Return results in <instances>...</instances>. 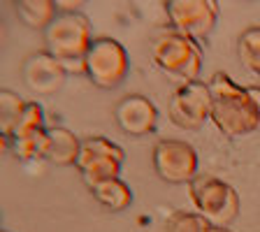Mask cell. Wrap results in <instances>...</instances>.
I'll list each match as a JSON object with an SVG mask.
<instances>
[{"label":"cell","mask_w":260,"mask_h":232,"mask_svg":"<svg viewBox=\"0 0 260 232\" xmlns=\"http://www.w3.org/2000/svg\"><path fill=\"white\" fill-rule=\"evenodd\" d=\"M249 93H251V97H253V103L258 105V109H260V86H253V88H249Z\"/></svg>","instance_id":"d6986e66"},{"label":"cell","mask_w":260,"mask_h":232,"mask_svg":"<svg viewBox=\"0 0 260 232\" xmlns=\"http://www.w3.org/2000/svg\"><path fill=\"white\" fill-rule=\"evenodd\" d=\"M237 51H239V60L251 72L260 75V26H251L239 35Z\"/></svg>","instance_id":"2e32d148"},{"label":"cell","mask_w":260,"mask_h":232,"mask_svg":"<svg viewBox=\"0 0 260 232\" xmlns=\"http://www.w3.org/2000/svg\"><path fill=\"white\" fill-rule=\"evenodd\" d=\"M91 193L95 195V200L100 202V205H105L112 211H123V209H128L130 202H133V190H130L119 177L93 186Z\"/></svg>","instance_id":"5bb4252c"},{"label":"cell","mask_w":260,"mask_h":232,"mask_svg":"<svg viewBox=\"0 0 260 232\" xmlns=\"http://www.w3.org/2000/svg\"><path fill=\"white\" fill-rule=\"evenodd\" d=\"M79 153H81V142L77 140L75 132H70L63 125L49 128L47 160H51L54 165H77Z\"/></svg>","instance_id":"7c38bea8"},{"label":"cell","mask_w":260,"mask_h":232,"mask_svg":"<svg viewBox=\"0 0 260 232\" xmlns=\"http://www.w3.org/2000/svg\"><path fill=\"white\" fill-rule=\"evenodd\" d=\"M26 105L28 103H23L21 97L12 91H3V95H0V123H3V144L5 146H10L16 125L26 112Z\"/></svg>","instance_id":"9a60e30c"},{"label":"cell","mask_w":260,"mask_h":232,"mask_svg":"<svg viewBox=\"0 0 260 232\" xmlns=\"http://www.w3.org/2000/svg\"><path fill=\"white\" fill-rule=\"evenodd\" d=\"M3 232H7V230H3Z\"/></svg>","instance_id":"44dd1931"},{"label":"cell","mask_w":260,"mask_h":232,"mask_svg":"<svg viewBox=\"0 0 260 232\" xmlns=\"http://www.w3.org/2000/svg\"><path fill=\"white\" fill-rule=\"evenodd\" d=\"M44 130H47V125H44L42 107L38 103H28L12 140H16V137H32V135H38V132H44Z\"/></svg>","instance_id":"e0dca14e"},{"label":"cell","mask_w":260,"mask_h":232,"mask_svg":"<svg viewBox=\"0 0 260 232\" xmlns=\"http://www.w3.org/2000/svg\"><path fill=\"white\" fill-rule=\"evenodd\" d=\"M211 223L200 214L190 211H177L168 221V232H207Z\"/></svg>","instance_id":"ac0fdd59"},{"label":"cell","mask_w":260,"mask_h":232,"mask_svg":"<svg viewBox=\"0 0 260 232\" xmlns=\"http://www.w3.org/2000/svg\"><path fill=\"white\" fill-rule=\"evenodd\" d=\"M91 21L84 14L77 12H58L54 23L44 30V40H47V51L60 63L65 60H77L86 58L88 49L93 44L91 35Z\"/></svg>","instance_id":"3957f363"},{"label":"cell","mask_w":260,"mask_h":232,"mask_svg":"<svg viewBox=\"0 0 260 232\" xmlns=\"http://www.w3.org/2000/svg\"><path fill=\"white\" fill-rule=\"evenodd\" d=\"M125 153L121 146L109 142L107 137H88L81 142V153L77 158V168L88 188L116 179L121 172V162Z\"/></svg>","instance_id":"5b68a950"},{"label":"cell","mask_w":260,"mask_h":232,"mask_svg":"<svg viewBox=\"0 0 260 232\" xmlns=\"http://www.w3.org/2000/svg\"><path fill=\"white\" fill-rule=\"evenodd\" d=\"M86 75L98 88H114L128 75V54L112 38H95L86 54Z\"/></svg>","instance_id":"8992f818"},{"label":"cell","mask_w":260,"mask_h":232,"mask_svg":"<svg viewBox=\"0 0 260 232\" xmlns=\"http://www.w3.org/2000/svg\"><path fill=\"white\" fill-rule=\"evenodd\" d=\"M188 195L198 214L211 225L228 227V223H233L239 214V197L235 188L216 177H195L188 184Z\"/></svg>","instance_id":"277c9868"},{"label":"cell","mask_w":260,"mask_h":232,"mask_svg":"<svg viewBox=\"0 0 260 232\" xmlns=\"http://www.w3.org/2000/svg\"><path fill=\"white\" fill-rule=\"evenodd\" d=\"M174 30L188 38H207L216 26L218 5L214 0H172L165 5Z\"/></svg>","instance_id":"9c48e42d"},{"label":"cell","mask_w":260,"mask_h":232,"mask_svg":"<svg viewBox=\"0 0 260 232\" xmlns=\"http://www.w3.org/2000/svg\"><path fill=\"white\" fill-rule=\"evenodd\" d=\"M65 68L58 58L49 54V51H35L26 58L23 63V81L28 88L40 95H49L56 93L65 81Z\"/></svg>","instance_id":"30bf717a"},{"label":"cell","mask_w":260,"mask_h":232,"mask_svg":"<svg viewBox=\"0 0 260 232\" xmlns=\"http://www.w3.org/2000/svg\"><path fill=\"white\" fill-rule=\"evenodd\" d=\"M211 91L209 84L190 81L179 86L170 95V119L184 130H200L207 119H211Z\"/></svg>","instance_id":"52a82bcc"},{"label":"cell","mask_w":260,"mask_h":232,"mask_svg":"<svg viewBox=\"0 0 260 232\" xmlns=\"http://www.w3.org/2000/svg\"><path fill=\"white\" fill-rule=\"evenodd\" d=\"M56 3H51V0H23V3H19L16 5V12H19V19H21L26 26L35 28V30H47L51 23H54V19L58 14H56Z\"/></svg>","instance_id":"4fadbf2b"},{"label":"cell","mask_w":260,"mask_h":232,"mask_svg":"<svg viewBox=\"0 0 260 232\" xmlns=\"http://www.w3.org/2000/svg\"><path fill=\"white\" fill-rule=\"evenodd\" d=\"M207 232H230L228 227H223V225H209V230Z\"/></svg>","instance_id":"ffe728a7"},{"label":"cell","mask_w":260,"mask_h":232,"mask_svg":"<svg viewBox=\"0 0 260 232\" xmlns=\"http://www.w3.org/2000/svg\"><path fill=\"white\" fill-rule=\"evenodd\" d=\"M114 119H116V123H119V128L123 132H128L133 137H142V135L153 132L156 119H158V109L149 97L128 95L116 105Z\"/></svg>","instance_id":"8fae6325"},{"label":"cell","mask_w":260,"mask_h":232,"mask_svg":"<svg viewBox=\"0 0 260 232\" xmlns=\"http://www.w3.org/2000/svg\"><path fill=\"white\" fill-rule=\"evenodd\" d=\"M151 56L165 75L181 81V86L198 81L202 68V49L184 32L174 28L158 30L151 40Z\"/></svg>","instance_id":"7a4b0ae2"},{"label":"cell","mask_w":260,"mask_h":232,"mask_svg":"<svg viewBox=\"0 0 260 232\" xmlns=\"http://www.w3.org/2000/svg\"><path fill=\"white\" fill-rule=\"evenodd\" d=\"M153 168L168 184H190L198 177V153L181 140H162L153 149Z\"/></svg>","instance_id":"ba28073f"},{"label":"cell","mask_w":260,"mask_h":232,"mask_svg":"<svg viewBox=\"0 0 260 232\" xmlns=\"http://www.w3.org/2000/svg\"><path fill=\"white\" fill-rule=\"evenodd\" d=\"M211 91V123L228 137H242L260 128V109L249 88L237 86L225 72L209 79Z\"/></svg>","instance_id":"6da1fadb"}]
</instances>
